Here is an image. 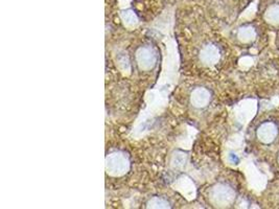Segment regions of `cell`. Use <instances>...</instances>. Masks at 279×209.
Listing matches in <instances>:
<instances>
[{"label": "cell", "instance_id": "5b68a950", "mask_svg": "<svg viewBox=\"0 0 279 209\" xmlns=\"http://www.w3.org/2000/svg\"><path fill=\"white\" fill-rule=\"evenodd\" d=\"M203 57L207 63L213 64V63L218 62V60L220 58V53H219V50L215 46H207L204 50Z\"/></svg>", "mask_w": 279, "mask_h": 209}, {"label": "cell", "instance_id": "52a82bcc", "mask_svg": "<svg viewBox=\"0 0 279 209\" xmlns=\"http://www.w3.org/2000/svg\"><path fill=\"white\" fill-rule=\"evenodd\" d=\"M277 161H278V164H279V154H278V157H277Z\"/></svg>", "mask_w": 279, "mask_h": 209}, {"label": "cell", "instance_id": "6da1fadb", "mask_svg": "<svg viewBox=\"0 0 279 209\" xmlns=\"http://www.w3.org/2000/svg\"><path fill=\"white\" fill-rule=\"evenodd\" d=\"M278 136V127L273 122H265L256 130V137L264 145H271Z\"/></svg>", "mask_w": 279, "mask_h": 209}, {"label": "cell", "instance_id": "277c9868", "mask_svg": "<svg viewBox=\"0 0 279 209\" xmlns=\"http://www.w3.org/2000/svg\"><path fill=\"white\" fill-rule=\"evenodd\" d=\"M239 39L244 43H249L256 37V30L252 26H244L239 30Z\"/></svg>", "mask_w": 279, "mask_h": 209}, {"label": "cell", "instance_id": "3957f363", "mask_svg": "<svg viewBox=\"0 0 279 209\" xmlns=\"http://www.w3.org/2000/svg\"><path fill=\"white\" fill-rule=\"evenodd\" d=\"M265 19L272 25L279 24V4H273L267 8L265 13Z\"/></svg>", "mask_w": 279, "mask_h": 209}, {"label": "cell", "instance_id": "8992f818", "mask_svg": "<svg viewBox=\"0 0 279 209\" xmlns=\"http://www.w3.org/2000/svg\"><path fill=\"white\" fill-rule=\"evenodd\" d=\"M196 102L201 107L205 106L209 102V93L203 89L199 90L196 94Z\"/></svg>", "mask_w": 279, "mask_h": 209}, {"label": "cell", "instance_id": "7a4b0ae2", "mask_svg": "<svg viewBox=\"0 0 279 209\" xmlns=\"http://www.w3.org/2000/svg\"><path fill=\"white\" fill-rule=\"evenodd\" d=\"M214 200L221 206H226L233 202L236 198V193L228 185H218L213 193Z\"/></svg>", "mask_w": 279, "mask_h": 209}]
</instances>
